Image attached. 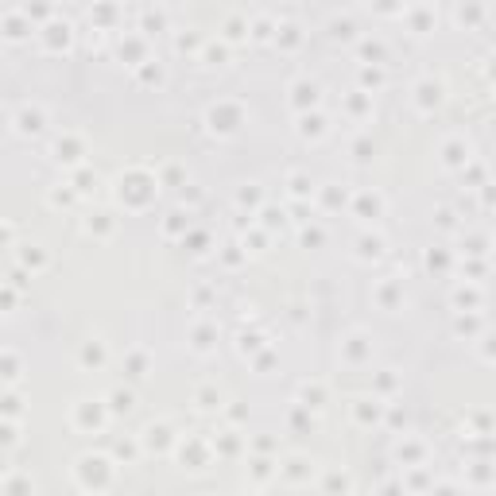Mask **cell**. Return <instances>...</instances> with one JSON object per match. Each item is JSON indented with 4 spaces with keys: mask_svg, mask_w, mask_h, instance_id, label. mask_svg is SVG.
Here are the masks:
<instances>
[{
    "mask_svg": "<svg viewBox=\"0 0 496 496\" xmlns=\"http://www.w3.org/2000/svg\"><path fill=\"white\" fill-rule=\"evenodd\" d=\"M78 423H93V427H97V423H101V411H97V407H78Z\"/></svg>",
    "mask_w": 496,
    "mask_h": 496,
    "instance_id": "7a4b0ae2",
    "label": "cell"
},
{
    "mask_svg": "<svg viewBox=\"0 0 496 496\" xmlns=\"http://www.w3.org/2000/svg\"><path fill=\"white\" fill-rule=\"evenodd\" d=\"M82 361H85V364H101V361H105V349H101V345H85Z\"/></svg>",
    "mask_w": 496,
    "mask_h": 496,
    "instance_id": "6da1fadb",
    "label": "cell"
}]
</instances>
